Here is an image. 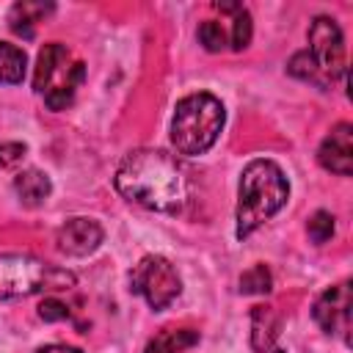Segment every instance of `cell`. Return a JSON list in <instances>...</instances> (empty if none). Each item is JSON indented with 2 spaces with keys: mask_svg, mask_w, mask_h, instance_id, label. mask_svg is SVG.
Listing matches in <instances>:
<instances>
[{
  "mask_svg": "<svg viewBox=\"0 0 353 353\" xmlns=\"http://www.w3.org/2000/svg\"><path fill=\"white\" fill-rule=\"evenodd\" d=\"M116 190L152 212H179L188 201V179L174 154L163 149H135L116 168Z\"/></svg>",
  "mask_w": 353,
  "mask_h": 353,
  "instance_id": "obj_1",
  "label": "cell"
},
{
  "mask_svg": "<svg viewBox=\"0 0 353 353\" xmlns=\"http://www.w3.org/2000/svg\"><path fill=\"white\" fill-rule=\"evenodd\" d=\"M290 199V182L284 171L265 157L251 160L243 174H240V188H237V240H245L251 232H256L265 221H270Z\"/></svg>",
  "mask_w": 353,
  "mask_h": 353,
  "instance_id": "obj_2",
  "label": "cell"
},
{
  "mask_svg": "<svg viewBox=\"0 0 353 353\" xmlns=\"http://www.w3.org/2000/svg\"><path fill=\"white\" fill-rule=\"evenodd\" d=\"M223 121H226V110H223L218 97H212L207 91L188 94L174 108L171 143L185 157L204 154L218 141Z\"/></svg>",
  "mask_w": 353,
  "mask_h": 353,
  "instance_id": "obj_3",
  "label": "cell"
},
{
  "mask_svg": "<svg viewBox=\"0 0 353 353\" xmlns=\"http://www.w3.org/2000/svg\"><path fill=\"white\" fill-rule=\"evenodd\" d=\"M74 273L30 254H0V301L74 287Z\"/></svg>",
  "mask_w": 353,
  "mask_h": 353,
  "instance_id": "obj_4",
  "label": "cell"
},
{
  "mask_svg": "<svg viewBox=\"0 0 353 353\" xmlns=\"http://www.w3.org/2000/svg\"><path fill=\"white\" fill-rule=\"evenodd\" d=\"M83 80H85V63L77 61L66 50V44L50 41L41 47L33 72V88L36 94L44 97L50 110H66Z\"/></svg>",
  "mask_w": 353,
  "mask_h": 353,
  "instance_id": "obj_5",
  "label": "cell"
},
{
  "mask_svg": "<svg viewBox=\"0 0 353 353\" xmlns=\"http://www.w3.org/2000/svg\"><path fill=\"white\" fill-rule=\"evenodd\" d=\"M314 74H317V85L328 88L334 80L347 74V63H345V39L342 30L336 25V19L331 17H314L309 25V50H306Z\"/></svg>",
  "mask_w": 353,
  "mask_h": 353,
  "instance_id": "obj_6",
  "label": "cell"
},
{
  "mask_svg": "<svg viewBox=\"0 0 353 353\" xmlns=\"http://www.w3.org/2000/svg\"><path fill=\"white\" fill-rule=\"evenodd\" d=\"M130 290L135 295H141L154 312H163V309H168L179 298L182 279H179L176 268L165 256L149 254V256H143L132 268V273H130Z\"/></svg>",
  "mask_w": 353,
  "mask_h": 353,
  "instance_id": "obj_7",
  "label": "cell"
},
{
  "mask_svg": "<svg viewBox=\"0 0 353 353\" xmlns=\"http://www.w3.org/2000/svg\"><path fill=\"white\" fill-rule=\"evenodd\" d=\"M317 325L325 334H339L347 342V331H350V281H342L336 287H328L312 309Z\"/></svg>",
  "mask_w": 353,
  "mask_h": 353,
  "instance_id": "obj_8",
  "label": "cell"
},
{
  "mask_svg": "<svg viewBox=\"0 0 353 353\" xmlns=\"http://www.w3.org/2000/svg\"><path fill=\"white\" fill-rule=\"evenodd\" d=\"M317 163L339 176L353 174V124L339 121L320 143L317 149Z\"/></svg>",
  "mask_w": 353,
  "mask_h": 353,
  "instance_id": "obj_9",
  "label": "cell"
},
{
  "mask_svg": "<svg viewBox=\"0 0 353 353\" xmlns=\"http://www.w3.org/2000/svg\"><path fill=\"white\" fill-rule=\"evenodd\" d=\"M105 232L94 218H69L61 229H58V251H63L66 256H88L99 248Z\"/></svg>",
  "mask_w": 353,
  "mask_h": 353,
  "instance_id": "obj_10",
  "label": "cell"
},
{
  "mask_svg": "<svg viewBox=\"0 0 353 353\" xmlns=\"http://www.w3.org/2000/svg\"><path fill=\"white\" fill-rule=\"evenodd\" d=\"M281 331V317L276 314L273 306H254L251 312V347L256 353H265Z\"/></svg>",
  "mask_w": 353,
  "mask_h": 353,
  "instance_id": "obj_11",
  "label": "cell"
},
{
  "mask_svg": "<svg viewBox=\"0 0 353 353\" xmlns=\"http://www.w3.org/2000/svg\"><path fill=\"white\" fill-rule=\"evenodd\" d=\"M14 190H17V196H19L22 204L39 207L41 201H47L52 185H50V176H47L44 171L28 168V171H19V174L14 176Z\"/></svg>",
  "mask_w": 353,
  "mask_h": 353,
  "instance_id": "obj_12",
  "label": "cell"
},
{
  "mask_svg": "<svg viewBox=\"0 0 353 353\" xmlns=\"http://www.w3.org/2000/svg\"><path fill=\"white\" fill-rule=\"evenodd\" d=\"M50 11H52V3H30V0H22L8 14L11 30L19 33V36H25V39H30L33 36V25L41 22Z\"/></svg>",
  "mask_w": 353,
  "mask_h": 353,
  "instance_id": "obj_13",
  "label": "cell"
},
{
  "mask_svg": "<svg viewBox=\"0 0 353 353\" xmlns=\"http://www.w3.org/2000/svg\"><path fill=\"white\" fill-rule=\"evenodd\" d=\"M199 342V331L193 328H168L160 336H154L143 353H182Z\"/></svg>",
  "mask_w": 353,
  "mask_h": 353,
  "instance_id": "obj_14",
  "label": "cell"
},
{
  "mask_svg": "<svg viewBox=\"0 0 353 353\" xmlns=\"http://www.w3.org/2000/svg\"><path fill=\"white\" fill-rule=\"evenodd\" d=\"M28 69V55L22 47L0 41V83H22Z\"/></svg>",
  "mask_w": 353,
  "mask_h": 353,
  "instance_id": "obj_15",
  "label": "cell"
},
{
  "mask_svg": "<svg viewBox=\"0 0 353 353\" xmlns=\"http://www.w3.org/2000/svg\"><path fill=\"white\" fill-rule=\"evenodd\" d=\"M273 290V276L268 265H254L240 276V292L243 295H265Z\"/></svg>",
  "mask_w": 353,
  "mask_h": 353,
  "instance_id": "obj_16",
  "label": "cell"
},
{
  "mask_svg": "<svg viewBox=\"0 0 353 353\" xmlns=\"http://www.w3.org/2000/svg\"><path fill=\"white\" fill-rule=\"evenodd\" d=\"M199 41H201V47L207 52H221V50L229 47V30L221 22L207 19V22L199 25Z\"/></svg>",
  "mask_w": 353,
  "mask_h": 353,
  "instance_id": "obj_17",
  "label": "cell"
},
{
  "mask_svg": "<svg viewBox=\"0 0 353 353\" xmlns=\"http://www.w3.org/2000/svg\"><path fill=\"white\" fill-rule=\"evenodd\" d=\"M251 44V14L245 8H240L232 19V30H229V50H245Z\"/></svg>",
  "mask_w": 353,
  "mask_h": 353,
  "instance_id": "obj_18",
  "label": "cell"
},
{
  "mask_svg": "<svg viewBox=\"0 0 353 353\" xmlns=\"http://www.w3.org/2000/svg\"><path fill=\"white\" fill-rule=\"evenodd\" d=\"M306 232H309L312 243H317V245L328 243V240H331V234H334V215H331V212H325V210H317V212L309 218Z\"/></svg>",
  "mask_w": 353,
  "mask_h": 353,
  "instance_id": "obj_19",
  "label": "cell"
},
{
  "mask_svg": "<svg viewBox=\"0 0 353 353\" xmlns=\"http://www.w3.org/2000/svg\"><path fill=\"white\" fill-rule=\"evenodd\" d=\"M25 152H28V146L19 143V141H6V143H0V168H11V165L22 163Z\"/></svg>",
  "mask_w": 353,
  "mask_h": 353,
  "instance_id": "obj_20",
  "label": "cell"
},
{
  "mask_svg": "<svg viewBox=\"0 0 353 353\" xmlns=\"http://www.w3.org/2000/svg\"><path fill=\"white\" fill-rule=\"evenodd\" d=\"M39 317L47 320V323L66 320V317H69V309H66V303H61V301H55V298H44V301L39 303Z\"/></svg>",
  "mask_w": 353,
  "mask_h": 353,
  "instance_id": "obj_21",
  "label": "cell"
},
{
  "mask_svg": "<svg viewBox=\"0 0 353 353\" xmlns=\"http://www.w3.org/2000/svg\"><path fill=\"white\" fill-rule=\"evenodd\" d=\"M36 353H83V350L80 347H72V345H44Z\"/></svg>",
  "mask_w": 353,
  "mask_h": 353,
  "instance_id": "obj_22",
  "label": "cell"
},
{
  "mask_svg": "<svg viewBox=\"0 0 353 353\" xmlns=\"http://www.w3.org/2000/svg\"><path fill=\"white\" fill-rule=\"evenodd\" d=\"M273 353H287V350H273Z\"/></svg>",
  "mask_w": 353,
  "mask_h": 353,
  "instance_id": "obj_23",
  "label": "cell"
}]
</instances>
